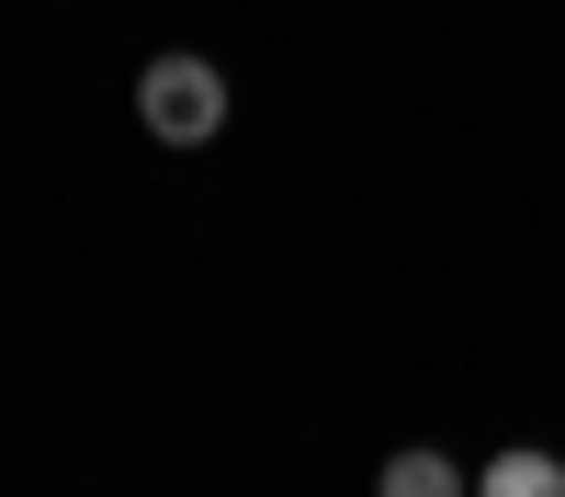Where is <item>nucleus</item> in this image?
Wrapping results in <instances>:
<instances>
[{
    "label": "nucleus",
    "mask_w": 565,
    "mask_h": 497,
    "mask_svg": "<svg viewBox=\"0 0 565 497\" xmlns=\"http://www.w3.org/2000/svg\"><path fill=\"white\" fill-rule=\"evenodd\" d=\"M373 497H476V475H463L452 452L407 441V452H385V475H373Z\"/></svg>",
    "instance_id": "obj_2"
},
{
    "label": "nucleus",
    "mask_w": 565,
    "mask_h": 497,
    "mask_svg": "<svg viewBox=\"0 0 565 497\" xmlns=\"http://www.w3.org/2000/svg\"><path fill=\"white\" fill-rule=\"evenodd\" d=\"M476 497H565V464L543 441H509L498 464H476Z\"/></svg>",
    "instance_id": "obj_3"
},
{
    "label": "nucleus",
    "mask_w": 565,
    "mask_h": 497,
    "mask_svg": "<svg viewBox=\"0 0 565 497\" xmlns=\"http://www.w3.org/2000/svg\"><path fill=\"white\" fill-rule=\"evenodd\" d=\"M136 114H148L159 148H204V136H226V68L215 57H148L136 68Z\"/></svg>",
    "instance_id": "obj_1"
}]
</instances>
